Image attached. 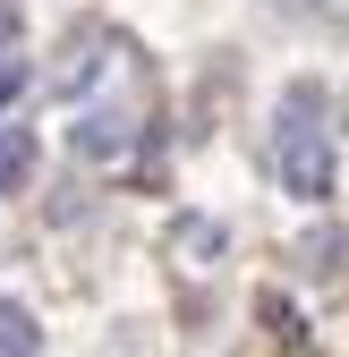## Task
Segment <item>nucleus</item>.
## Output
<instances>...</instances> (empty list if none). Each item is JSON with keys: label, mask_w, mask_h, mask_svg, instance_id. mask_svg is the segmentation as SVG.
<instances>
[{"label": "nucleus", "mask_w": 349, "mask_h": 357, "mask_svg": "<svg viewBox=\"0 0 349 357\" xmlns=\"http://www.w3.org/2000/svg\"><path fill=\"white\" fill-rule=\"evenodd\" d=\"M170 255H196V264H213V255H222V221H179V230H170Z\"/></svg>", "instance_id": "39448f33"}, {"label": "nucleus", "mask_w": 349, "mask_h": 357, "mask_svg": "<svg viewBox=\"0 0 349 357\" xmlns=\"http://www.w3.org/2000/svg\"><path fill=\"white\" fill-rule=\"evenodd\" d=\"M26 170H34V137L0 119V196H9V188H26Z\"/></svg>", "instance_id": "20e7f679"}, {"label": "nucleus", "mask_w": 349, "mask_h": 357, "mask_svg": "<svg viewBox=\"0 0 349 357\" xmlns=\"http://www.w3.org/2000/svg\"><path fill=\"white\" fill-rule=\"evenodd\" d=\"M17 34V0H0V43H9Z\"/></svg>", "instance_id": "1a4fd4ad"}, {"label": "nucleus", "mask_w": 349, "mask_h": 357, "mask_svg": "<svg viewBox=\"0 0 349 357\" xmlns=\"http://www.w3.org/2000/svg\"><path fill=\"white\" fill-rule=\"evenodd\" d=\"M103 52H111V26H77V34L60 43L52 77H43V94H85V85L103 77Z\"/></svg>", "instance_id": "f03ea898"}, {"label": "nucleus", "mask_w": 349, "mask_h": 357, "mask_svg": "<svg viewBox=\"0 0 349 357\" xmlns=\"http://www.w3.org/2000/svg\"><path fill=\"white\" fill-rule=\"evenodd\" d=\"M273 170L290 196H332V137H324V85L298 77L281 94V128H273Z\"/></svg>", "instance_id": "f257e3e1"}, {"label": "nucleus", "mask_w": 349, "mask_h": 357, "mask_svg": "<svg viewBox=\"0 0 349 357\" xmlns=\"http://www.w3.org/2000/svg\"><path fill=\"white\" fill-rule=\"evenodd\" d=\"M34 349H43L34 315H26V306H9V298H0V357H34Z\"/></svg>", "instance_id": "423d86ee"}, {"label": "nucleus", "mask_w": 349, "mask_h": 357, "mask_svg": "<svg viewBox=\"0 0 349 357\" xmlns=\"http://www.w3.org/2000/svg\"><path fill=\"white\" fill-rule=\"evenodd\" d=\"M68 145H77V162H119L128 145H137V128H128L119 111H85V119L68 128Z\"/></svg>", "instance_id": "7ed1b4c3"}, {"label": "nucleus", "mask_w": 349, "mask_h": 357, "mask_svg": "<svg viewBox=\"0 0 349 357\" xmlns=\"http://www.w3.org/2000/svg\"><path fill=\"white\" fill-rule=\"evenodd\" d=\"M265 9H290V17H332V26H349V0H265Z\"/></svg>", "instance_id": "0eeeda50"}, {"label": "nucleus", "mask_w": 349, "mask_h": 357, "mask_svg": "<svg viewBox=\"0 0 349 357\" xmlns=\"http://www.w3.org/2000/svg\"><path fill=\"white\" fill-rule=\"evenodd\" d=\"M26 77H34V68H26L17 52H0V102H17V94H26Z\"/></svg>", "instance_id": "6e6552de"}]
</instances>
